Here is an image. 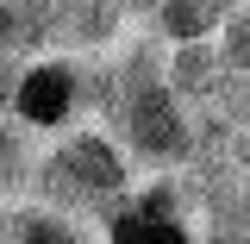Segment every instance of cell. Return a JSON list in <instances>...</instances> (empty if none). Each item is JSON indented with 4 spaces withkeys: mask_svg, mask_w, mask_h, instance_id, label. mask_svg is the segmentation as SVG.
<instances>
[{
    "mask_svg": "<svg viewBox=\"0 0 250 244\" xmlns=\"http://www.w3.org/2000/svg\"><path fill=\"white\" fill-rule=\"evenodd\" d=\"M113 6H119V19H150L156 13V0H113Z\"/></svg>",
    "mask_w": 250,
    "mask_h": 244,
    "instance_id": "cell-12",
    "label": "cell"
},
{
    "mask_svg": "<svg viewBox=\"0 0 250 244\" xmlns=\"http://www.w3.org/2000/svg\"><path fill=\"white\" fill-rule=\"evenodd\" d=\"M200 244H250V225H200Z\"/></svg>",
    "mask_w": 250,
    "mask_h": 244,
    "instance_id": "cell-11",
    "label": "cell"
},
{
    "mask_svg": "<svg viewBox=\"0 0 250 244\" xmlns=\"http://www.w3.org/2000/svg\"><path fill=\"white\" fill-rule=\"evenodd\" d=\"M125 31L113 0H50V50L62 57H100L113 50V38Z\"/></svg>",
    "mask_w": 250,
    "mask_h": 244,
    "instance_id": "cell-4",
    "label": "cell"
},
{
    "mask_svg": "<svg viewBox=\"0 0 250 244\" xmlns=\"http://www.w3.org/2000/svg\"><path fill=\"white\" fill-rule=\"evenodd\" d=\"M31 163H38V151H31V132H25V125H13V119H0V207L25 194Z\"/></svg>",
    "mask_w": 250,
    "mask_h": 244,
    "instance_id": "cell-9",
    "label": "cell"
},
{
    "mask_svg": "<svg viewBox=\"0 0 250 244\" xmlns=\"http://www.w3.org/2000/svg\"><path fill=\"white\" fill-rule=\"evenodd\" d=\"M219 50H225L231 69H250V0H238V6H231V19L219 25Z\"/></svg>",
    "mask_w": 250,
    "mask_h": 244,
    "instance_id": "cell-10",
    "label": "cell"
},
{
    "mask_svg": "<svg viewBox=\"0 0 250 244\" xmlns=\"http://www.w3.org/2000/svg\"><path fill=\"white\" fill-rule=\"evenodd\" d=\"M238 0H156L150 25L163 44H194V38H219V25L231 19Z\"/></svg>",
    "mask_w": 250,
    "mask_h": 244,
    "instance_id": "cell-8",
    "label": "cell"
},
{
    "mask_svg": "<svg viewBox=\"0 0 250 244\" xmlns=\"http://www.w3.org/2000/svg\"><path fill=\"white\" fill-rule=\"evenodd\" d=\"M225 50H219V38H194V44H169L163 50V88L175 94V100H188L194 113L213 100V88L225 82Z\"/></svg>",
    "mask_w": 250,
    "mask_h": 244,
    "instance_id": "cell-5",
    "label": "cell"
},
{
    "mask_svg": "<svg viewBox=\"0 0 250 244\" xmlns=\"http://www.w3.org/2000/svg\"><path fill=\"white\" fill-rule=\"evenodd\" d=\"M131 182H138V163L125 156V144L106 125H69V132H57V144L31 163L25 194L57 207V213H69V219L100 225L131 194Z\"/></svg>",
    "mask_w": 250,
    "mask_h": 244,
    "instance_id": "cell-1",
    "label": "cell"
},
{
    "mask_svg": "<svg viewBox=\"0 0 250 244\" xmlns=\"http://www.w3.org/2000/svg\"><path fill=\"white\" fill-rule=\"evenodd\" d=\"M82 113H94V82H88V57H25L13 75V100H6V119L25 125L31 138H57L69 125H82Z\"/></svg>",
    "mask_w": 250,
    "mask_h": 244,
    "instance_id": "cell-2",
    "label": "cell"
},
{
    "mask_svg": "<svg viewBox=\"0 0 250 244\" xmlns=\"http://www.w3.org/2000/svg\"><path fill=\"white\" fill-rule=\"evenodd\" d=\"M0 244H100V232L88 219H69L57 207L19 194V200L0 207Z\"/></svg>",
    "mask_w": 250,
    "mask_h": 244,
    "instance_id": "cell-6",
    "label": "cell"
},
{
    "mask_svg": "<svg viewBox=\"0 0 250 244\" xmlns=\"http://www.w3.org/2000/svg\"><path fill=\"white\" fill-rule=\"evenodd\" d=\"M106 132L125 144L138 169H188V156H194V107L175 100L163 82L125 94L106 113Z\"/></svg>",
    "mask_w": 250,
    "mask_h": 244,
    "instance_id": "cell-3",
    "label": "cell"
},
{
    "mask_svg": "<svg viewBox=\"0 0 250 244\" xmlns=\"http://www.w3.org/2000/svg\"><path fill=\"white\" fill-rule=\"evenodd\" d=\"M94 232H100V244H200V232H194L188 213H156V207H138L131 194Z\"/></svg>",
    "mask_w": 250,
    "mask_h": 244,
    "instance_id": "cell-7",
    "label": "cell"
}]
</instances>
